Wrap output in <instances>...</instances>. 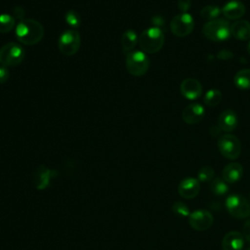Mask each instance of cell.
<instances>
[{
	"instance_id": "cell-1",
	"label": "cell",
	"mask_w": 250,
	"mask_h": 250,
	"mask_svg": "<svg viewBox=\"0 0 250 250\" xmlns=\"http://www.w3.org/2000/svg\"><path fill=\"white\" fill-rule=\"evenodd\" d=\"M44 36V27L36 20L25 19L20 21L16 27L17 39L25 45H35Z\"/></svg>"
},
{
	"instance_id": "cell-2",
	"label": "cell",
	"mask_w": 250,
	"mask_h": 250,
	"mask_svg": "<svg viewBox=\"0 0 250 250\" xmlns=\"http://www.w3.org/2000/svg\"><path fill=\"white\" fill-rule=\"evenodd\" d=\"M164 33L158 26H151L145 29L139 37L141 50L146 54H153L163 47Z\"/></svg>"
},
{
	"instance_id": "cell-3",
	"label": "cell",
	"mask_w": 250,
	"mask_h": 250,
	"mask_svg": "<svg viewBox=\"0 0 250 250\" xmlns=\"http://www.w3.org/2000/svg\"><path fill=\"white\" fill-rule=\"evenodd\" d=\"M203 35L214 42H223L229 38L230 24L224 19H216L207 21L202 28Z\"/></svg>"
},
{
	"instance_id": "cell-4",
	"label": "cell",
	"mask_w": 250,
	"mask_h": 250,
	"mask_svg": "<svg viewBox=\"0 0 250 250\" xmlns=\"http://www.w3.org/2000/svg\"><path fill=\"white\" fill-rule=\"evenodd\" d=\"M125 64L131 75L142 76L146 74L149 68V60L145 52L133 50L126 55Z\"/></svg>"
},
{
	"instance_id": "cell-5",
	"label": "cell",
	"mask_w": 250,
	"mask_h": 250,
	"mask_svg": "<svg viewBox=\"0 0 250 250\" xmlns=\"http://www.w3.org/2000/svg\"><path fill=\"white\" fill-rule=\"evenodd\" d=\"M24 59V50L15 42H9L0 48V63L6 67H15Z\"/></svg>"
},
{
	"instance_id": "cell-6",
	"label": "cell",
	"mask_w": 250,
	"mask_h": 250,
	"mask_svg": "<svg viewBox=\"0 0 250 250\" xmlns=\"http://www.w3.org/2000/svg\"><path fill=\"white\" fill-rule=\"evenodd\" d=\"M81 45V37L76 29H67L63 31L58 40L60 52L64 56L76 54Z\"/></svg>"
},
{
	"instance_id": "cell-7",
	"label": "cell",
	"mask_w": 250,
	"mask_h": 250,
	"mask_svg": "<svg viewBox=\"0 0 250 250\" xmlns=\"http://www.w3.org/2000/svg\"><path fill=\"white\" fill-rule=\"evenodd\" d=\"M218 148L224 157L233 160L241 153V143L234 135L225 134L218 140Z\"/></svg>"
},
{
	"instance_id": "cell-8",
	"label": "cell",
	"mask_w": 250,
	"mask_h": 250,
	"mask_svg": "<svg viewBox=\"0 0 250 250\" xmlns=\"http://www.w3.org/2000/svg\"><path fill=\"white\" fill-rule=\"evenodd\" d=\"M226 208L229 215L236 219L250 216V204L247 199L239 194H230L226 199Z\"/></svg>"
},
{
	"instance_id": "cell-9",
	"label": "cell",
	"mask_w": 250,
	"mask_h": 250,
	"mask_svg": "<svg viewBox=\"0 0 250 250\" xmlns=\"http://www.w3.org/2000/svg\"><path fill=\"white\" fill-rule=\"evenodd\" d=\"M193 27L194 21L188 13H180L176 15L170 22L172 33L178 37L188 36L193 30Z\"/></svg>"
},
{
	"instance_id": "cell-10",
	"label": "cell",
	"mask_w": 250,
	"mask_h": 250,
	"mask_svg": "<svg viewBox=\"0 0 250 250\" xmlns=\"http://www.w3.org/2000/svg\"><path fill=\"white\" fill-rule=\"evenodd\" d=\"M213 215L209 211L203 209L195 210L188 216L189 226L193 229L199 231H203L210 229L211 226L213 225Z\"/></svg>"
},
{
	"instance_id": "cell-11",
	"label": "cell",
	"mask_w": 250,
	"mask_h": 250,
	"mask_svg": "<svg viewBox=\"0 0 250 250\" xmlns=\"http://www.w3.org/2000/svg\"><path fill=\"white\" fill-rule=\"evenodd\" d=\"M199 191H200L199 181L191 177L183 179L178 186L179 194L186 199L194 198L199 193Z\"/></svg>"
},
{
	"instance_id": "cell-12",
	"label": "cell",
	"mask_w": 250,
	"mask_h": 250,
	"mask_svg": "<svg viewBox=\"0 0 250 250\" xmlns=\"http://www.w3.org/2000/svg\"><path fill=\"white\" fill-rule=\"evenodd\" d=\"M180 92L188 100H196L202 94V86L198 80L187 78L181 83Z\"/></svg>"
},
{
	"instance_id": "cell-13",
	"label": "cell",
	"mask_w": 250,
	"mask_h": 250,
	"mask_svg": "<svg viewBox=\"0 0 250 250\" xmlns=\"http://www.w3.org/2000/svg\"><path fill=\"white\" fill-rule=\"evenodd\" d=\"M205 114V109L200 104H190L185 107L182 113L183 120L190 125L199 123Z\"/></svg>"
},
{
	"instance_id": "cell-14",
	"label": "cell",
	"mask_w": 250,
	"mask_h": 250,
	"mask_svg": "<svg viewBox=\"0 0 250 250\" xmlns=\"http://www.w3.org/2000/svg\"><path fill=\"white\" fill-rule=\"evenodd\" d=\"M222 14L228 20H238L245 14V6L238 0H231L224 5Z\"/></svg>"
},
{
	"instance_id": "cell-15",
	"label": "cell",
	"mask_w": 250,
	"mask_h": 250,
	"mask_svg": "<svg viewBox=\"0 0 250 250\" xmlns=\"http://www.w3.org/2000/svg\"><path fill=\"white\" fill-rule=\"evenodd\" d=\"M244 246L243 235L238 231H229L226 233L222 240L223 250H242Z\"/></svg>"
},
{
	"instance_id": "cell-16",
	"label": "cell",
	"mask_w": 250,
	"mask_h": 250,
	"mask_svg": "<svg viewBox=\"0 0 250 250\" xmlns=\"http://www.w3.org/2000/svg\"><path fill=\"white\" fill-rule=\"evenodd\" d=\"M218 126L221 131L231 132L237 126L236 113L231 109H226L218 117Z\"/></svg>"
},
{
	"instance_id": "cell-17",
	"label": "cell",
	"mask_w": 250,
	"mask_h": 250,
	"mask_svg": "<svg viewBox=\"0 0 250 250\" xmlns=\"http://www.w3.org/2000/svg\"><path fill=\"white\" fill-rule=\"evenodd\" d=\"M223 180L229 184L238 182L243 176V167L237 162H231L225 166L222 172Z\"/></svg>"
},
{
	"instance_id": "cell-18",
	"label": "cell",
	"mask_w": 250,
	"mask_h": 250,
	"mask_svg": "<svg viewBox=\"0 0 250 250\" xmlns=\"http://www.w3.org/2000/svg\"><path fill=\"white\" fill-rule=\"evenodd\" d=\"M230 34L238 40L250 39V22L245 20H237L230 25Z\"/></svg>"
},
{
	"instance_id": "cell-19",
	"label": "cell",
	"mask_w": 250,
	"mask_h": 250,
	"mask_svg": "<svg viewBox=\"0 0 250 250\" xmlns=\"http://www.w3.org/2000/svg\"><path fill=\"white\" fill-rule=\"evenodd\" d=\"M52 176L51 170L46 166H39L34 173V184L38 189H44L50 183V178Z\"/></svg>"
},
{
	"instance_id": "cell-20",
	"label": "cell",
	"mask_w": 250,
	"mask_h": 250,
	"mask_svg": "<svg viewBox=\"0 0 250 250\" xmlns=\"http://www.w3.org/2000/svg\"><path fill=\"white\" fill-rule=\"evenodd\" d=\"M139 38L133 29H127L121 36V48L124 54L132 52L137 45Z\"/></svg>"
},
{
	"instance_id": "cell-21",
	"label": "cell",
	"mask_w": 250,
	"mask_h": 250,
	"mask_svg": "<svg viewBox=\"0 0 250 250\" xmlns=\"http://www.w3.org/2000/svg\"><path fill=\"white\" fill-rule=\"evenodd\" d=\"M233 83L236 86V88L240 90H248L250 89V69H241L238 72H236Z\"/></svg>"
},
{
	"instance_id": "cell-22",
	"label": "cell",
	"mask_w": 250,
	"mask_h": 250,
	"mask_svg": "<svg viewBox=\"0 0 250 250\" xmlns=\"http://www.w3.org/2000/svg\"><path fill=\"white\" fill-rule=\"evenodd\" d=\"M222 13V9L217 5H207L203 7L200 11V17L206 21H213L218 19L220 14Z\"/></svg>"
},
{
	"instance_id": "cell-23",
	"label": "cell",
	"mask_w": 250,
	"mask_h": 250,
	"mask_svg": "<svg viewBox=\"0 0 250 250\" xmlns=\"http://www.w3.org/2000/svg\"><path fill=\"white\" fill-rule=\"evenodd\" d=\"M222 100V93L218 89H210L204 95V104L208 106L217 105Z\"/></svg>"
},
{
	"instance_id": "cell-24",
	"label": "cell",
	"mask_w": 250,
	"mask_h": 250,
	"mask_svg": "<svg viewBox=\"0 0 250 250\" xmlns=\"http://www.w3.org/2000/svg\"><path fill=\"white\" fill-rule=\"evenodd\" d=\"M211 190L214 194L222 196L228 193L229 191V186L228 183L225 182L221 178H216L211 181Z\"/></svg>"
},
{
	"instance_id": "cell-25",
	"label": "cell",
	"mask_w": 250,
	"mask_h": 250,
	"mask_svg": "<svg viewBox=\"0 0 250 250\" xmlns=\"http://www.w3.org/2000/svg\"><path fill=\"white\" fill-rule=\"evenodd\" d=\"M16 20L12 15H0V33H8L15 27Z\"/></svg>"
},
{
	"instance_id": "cell-26",
	"label": "cell",
	"mask_w": 250,
	"mask_h": 250,
	"mask_svg": "<svg viewBox=\"0 0 250 250\" xmlns=\"http://www.w3.org/2000/svg\"><path fill=\"white\" fill-rule=\"evenodd\" d=\"M65 22L68 26L72 27V29H75L80 26L81 24V18L79 14L75 10H69L64 15Z\"/></svg>"
},
{
	"instance_id": "cell-27",
	"label": "cell",
	"mask_w": 250,
	"mask_h": 250,
	"mask_svg": "<svg viewBox=\"0 0 250 250\" xmlns=\"http://www.w3.org/2000/svg\"><path fill=\"white\" fill-rule=\"evenodd\" d=\"M214 169L211 166H204L202 168H200V170L197 173V180L199 182H210L214 179Z\"/></svg>"
},
{
	"instance_id": "cell-28",
	"label": "cell",
	"mask_w": 250,
	"mask_h": 250,
	"mask_svg": "<svg viewBox=\"0 0 250 250\" xmlns=\"http://www.w3.org/2000/svg\"><path fill=\"white\" fill-rule=\"evenodd\" d=\"M172 210L175 214L182 216V217H188L189 216V209L188 206L182 202V201H176L173 205H172Z\"/></svg>"
},
{
	"instance_id": "cell-29",
	"label": "cell",
	"mask_w": 250,
	"mask_h": 250,
	"mask_svg": "<svg viewBox=\"0 0 250 250\" xmlns=\"http://www.w3.org/2000/svg\"><path fill=\"white\" fill-rule=\"evenodd\" d=\"M191 6V0H178V8L182 13H187Z\"/></svg>"
},
{
	"instance_id": "cell-30",
	"label": "cell",
	"mask_w": 250,
	"mask_h": 250,
	"mask_svg": "<svg viewBox=\"0 0 250 250\" xmlns=\"http://www.w3.org/2000/svg\"><path fill=\"white\" fill-rule=\"evenodd\" d=\"M9 78V70L6 66H0V84L5 83Z\"/></svg>"
},
{
	"instance_id": "cell-31",
	"label": "cell",
	"mask_w": 250,
	"mask_h": 250,
	"mask_svg": "<svg viewBox=\"0 0 250 250\" xmlns=\"http://www.w3.org/2000/svg\"><path fill=\"white\" fill-rule=\"evenodd\" d=\"M242 235H243V237L248 241V242H250V219H248L246 222H245V224H244V226H243V229H242Z\"/></svg>"
},
{
	"instance_id": "cell-32",
	"label": "cell",
	"mask_w": 250,
	"mask_h": 250,
	"mask_svg": "<svg viewBox=\"0 0 250 250\" xmlns=\"http://www.w3.org/2000/svg\"><path fill=\"white\" fill-rule=\"evenodd\" d=\"M23 16H24V12H23V10L21 9V7L17 6V7L14 8V10H13V17H14L15 19H18V20L22 21V20H23Z\"/></svg>"
},
{
	"instance_id": "cell-33",
	"label": "cell",
	"mask_w": 250,
	"mask_h": 250,
	"mask_svg": "<svg viewBox=\"0 0 250 250\" xmlns=\"http://www.w3.org/2000/svg\"><path fill=\"white\" fill-rule=\"evenodd\" d=\"M232 57V53L229 50H222L219 54H218V58L221 60H229Z\"/></svg>"
},
{
	"instance_id": "cell-34",
	"label": "cell",
	"mask_w": 250,
	"mask_h": 250,
	"mask_svg": "<svg viewBox=\"0 0 250 250\" xmlns=\"http://www.w3.org/2000/svg\"><path fill=\"white\" fill-rule=\"evenodd\" d=\"M247 51H248V54L250 55V42H249L248 45H247Z\"/></svg>"
},
{
	"instance_id": "cell-35",
	"label": "cell",
	"mask_w": 250,
	"mask_h": 250,
	"mask_svg": "<svg viewBox=\"0 0 250 250\" xmlns=\"http://www.w3.org/2000/svg\"><path fill=\"white\" fill-rule=\"evenodd\" d=\"M246 250H250V247H249V248H247V249H246Z\"/></svg>"
}]
</instances>
